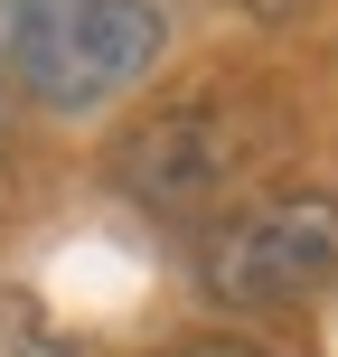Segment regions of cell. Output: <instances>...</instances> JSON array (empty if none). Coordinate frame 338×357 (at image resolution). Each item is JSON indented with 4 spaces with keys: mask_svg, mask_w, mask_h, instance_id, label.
<instances>
[{
    "mask_svg": "<svg viewBox=\"0 0 338 357\" xmlns=\"http://www.w3.org/2000/svg\"><path fill=\"white\" fill-rule=\"evenodd\" d=\"M207 291L226 310H263V301H301L338 273V197H272V207H245L207 235L197 254Z\"/></svg>",
    "mask_w": 338,
    "mask_h": 357,
    "instance_id": "cell-2",
    "label": "cell"
},
{
    "mask_svg": "<svg viewBox=\"0 0 338 357\" xmlns=\"http://www.w3.org/2000/svg\"><path fill=\"white\" fill-rule=\"evenodd\" d=\"M0 357H75V339H66L19 282H0Z\"/></svg>",
    "mask_w": 338,
    "mask_h": 357,
    "instance_id": "cell-4",
    "label": "cell"
},
{
    "mask_svg": "<svg viewBox=\"0 0 338 357\" xmlns=\"http://www.w3.org/2000/svg\"><path fill=\"white\" fill-rule=\"evenodd\" d=\"M169 47V19L151 0H0V66L29 104L94 113L141 85Z\"/></svg>",
    "mask_w": 338,
    "mask_h": 357,
    "instance_id": "cell-1",
    "label": "cell"
},
{
    "mask_svg": "<svg viewBox=\"0 0 338 357\" xmlns=\"http://www.w3.org/2000/svg\"><path fill=\"white\" fill-rule=\"evenodd\" d=\"M245 10H263V19H291V10H301V0H245Z\"/></svg>",
    "mask_w": 338,
    "mask_h": 357,
    "instance_id": "cell-6",
    "label": "cell"
},
{
    "mask_svg": "<svg viewBox=\"0 0 338 357\" xmlns=\"http://www.w3.org/2000/svg\"><path fill=\"white\" fill-rule=\"evenodd\" d=\"M151 357H263L254 339H178V348H151Z\"/></svg>",
    "mask_w": 338,
    "mask_h": 357,
    "instance_id": "cell-5",
    "label": "cell"
},
{
    "mask_svg": "<svg viewBox=\"0 0 338 357\" xmlns=\"http://www.w3.org/2000/svg\"><path fill=\"white\" fill-rule=\"evenodd\" d=\"M113 169H123V188L141 197V207L188 216V207H207V197L235 178V132L216 123V113H160V123H141L123 142Z\"/></svg>",
    "mask_w": 338,
    "mask_h": 357,
    "instance_id": "cell-3",
    "label": "cell"
}]
</instances>
